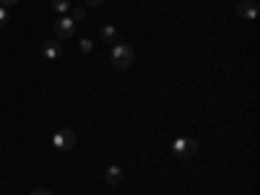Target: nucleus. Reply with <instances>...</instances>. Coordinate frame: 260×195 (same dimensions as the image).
<instances>
[{"label": "nucleus", "mask_w": 260, "mask_h": 195, "mask_svg": "<svg viewBox=\"0 0 260 195\" xmlns=\"http://www.w3.org/2000/svg\"><path fill=\"white\" fill-rule=\"evenodd\" d=\"M133 57H136V50L130 47V45L117 42L115 50H112V65H115V68H127V65L133 62Z\"/></svg>", "instance_id": "nucleus-1"}, {"label": "nucleus", "mask_w": 260, "mask_h": 195, "mask_svg": "<svg viewBox=\"0 0 260 195\" xmlns=\"http://www.w3.org/2000/svg\"><path fill=\"white\" fill-rule=\"evenodd\" d=\"M172 151H175V156L192 159V156H195V151H198V143H195L192 138H177L175 146H172Z\"/></svg>", "instance_id": "nucleus-2"}, {"label": "nucleus", "mask_w": 260, "mask_h": 195, "mask_svg": "<svg viewBox=\"0 0 260 195\" xmlns=\"http://www.w3.org/2000/svg\"><path fill=\"white\" fill-rule=\"evenodd\" d=\"M52 143H55V148H60V151H71V148L76 146V133H73L71 127H62V130H57V133H55Z\"/></svg>", "instance_id": "nucleus-3"}, {"label": "nucleus", "mask_w": 260, "mask_h": 195, "mask_svg": "<svg viewBox=\"0 0 260 195\" xmlns=\"http://www.w3.org/2000/svg\"><path fill=\"white\" fill-rule=\"evenodd\" d=\"M257 13H260V6L255 0H240V3H237V16L252 21V18H257Z\"/></svg>", "instance_id": "nucleus-4"}, {"label": "nucleus", "mask_w": 260, "mask_h": 195, "mask_svg": "<svg viewBox=\"0 0 260 195\" xmlns=\"http://www.w3.org/2000/svg\"><path fill=\"white\" fill-rule=\"evenodd\" d=\"M73 29H76V21H73L71 16H62V18H57V24H55V34H57V39L73 37Z\"/></svg>", "instance_id": "nucleus-5"}, {"label": "nucleus", "mask_w": 260, "mask_h": 195, "mask_svg": "<svg viewBox=\"0 0 260 195\" xmlns=\"http://www.w3.org/2000/svg\"><path fill=\"white\" fill-rule=\"evenodd\" d=\"M42 55H45L47 60H57L62 55V47H60V42L57 39H47L45 45H42Z\"/></svg>", "instance_id": "nucleus-6"}, {"label": "nucleus", "mask_w": 260, "mask_h": 195, "mask_svg": "<svg viewBox=\"0 0 260 195\" xmlns=\"http://www.w3.org/2000/svg\"><path fill=\"white\" fill-rule=\"evenodd\" d=\"M99 37H102V42H107V45H117L120 31H117L115 26H102V29H99Z\"/></svg>", "instance_id": "nucleus-7"}, {"label": "nucleus", "mask_w": 260, "mask_h": 195, "mask_svg": "<svg viewBox=\"0 0 260 195\" xmlns=\"http://www.w3.org/2000/svg\"><path fill=\"white\" fill-rule=\"evenodd\" d=\"M120 180H122V169L120 167H110L104 172V182L107 185H120Z\"/></svg>", "instance_id": "nucleus-8"}, {"label": "nucleus", "mask_w": 260, "mask_h": 195, "mask_svg": "<svg viewBox=\"0 0 260 195\" xmlns=\"http://www.w3.org/2000/svg\"><path fill=\"white\" fill-rule=\"evenodd\" d=\"M52 8L57 13H68L71 11V3H68V0H52Z\"/></svg>", "instance_id": "nucleus-9"}, {"label": "nucleus", "mask_w": 260, "mask_h": 195, "mask_svg": "<svg viewBox=\"0 0 260 195\" xmlns=\"http://www.w3.org/2000/svg\"><path fill=\"white\" fill-rule=\"evenodd\" d=\"M71 18H73V21H83V18H86V8H83V6H76V8L71 11Z\"/></svg>", "instance_id": "nucleus-10"}, {"label": "nucleus", "mask_w": 260, "mask_h": 195, "mask_svg": "<svg viewBox=\"0 0 260 195\" xmlns=\"http://www.w3.org/2000/svg\"><path fill=\"white\" fill-rule=\"evenodd\" d=\"M81 50H83V52H91V50H94V42H91V39H81Z\"/></svg>", "instance_id": "nucleus-11"}, {"label": "nucleus", "mask_w": 260, "mask_h": 195, "mask_svg": "<svg viewBox=\"0 0 260 195\" xmlns=\"http://www.w3.org/2000/svg\"><path fill=\"white\" fill-rule=\"evenodd\" d=\"M8 24V8L3 6V8H0V26H6Z\"/></svg>", "instance_id": "nucleus-12"}, {"label": "nucleus", "mask_w": 260, "mask_h": 195, "mask_svg": "<svg viewBox=\"0 0 260 195\" xmlns=\"http://www.w3.org/2000/svg\"><path fill=\"white\" fill-rule=\"evenodd\" d=\"M31 195H52V192H50V190H45V187H37Z\"/></svg>", "instance_id": "nucleus-13"}, {"label": "nucleus", "mask_w": 260, "mask_h": 195, "mask_svg": "<svg viewBox=\"0 0 260 195\" xmlns=\"http://www.w3.org/2000/svg\"><path fill=\"white\" fill-rule=\"evenodd\" d=\"M102 3H104V0H86V6H96V8H99Z\"/></svg>", "instance_id": "nucleus-14"}, {"label": "nucleus", "mask_w": 260, "mask_h": 195, "mask_svg": "<svg viewBox=\"0 0 260 195\" xmlns=\"http://www.w3.org/2000/svg\"><path fill=\"white\" fill-rule=\"evenodd\" d=\"M0 3H3L6 8H11V6H16V3H18V0H0Z\"/></svg>", "instance_id": "nucleus-15"}]
</instances>
